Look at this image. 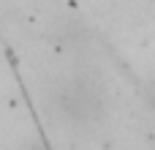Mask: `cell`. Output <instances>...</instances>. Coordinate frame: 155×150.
Returning <instances> with one entry per match:
<instances>
[{
  "label": "cell",
  "instance_id": "6da1fadb",
  "mask_svg": "<svg viewBox=\"0 0 155 150\" xmlns=\"http://www.w3.org/2000/svg\"><path fill=\"white\" fill-rule=\"evenodd\" d=\"M104 109V101H101V93L93 87V85H84V82H76L65 90V98H63V112L71 115L74 120H93L98 118Z\"/></svg>",
  "mask_w": 155,
  "mask_h": 150
}]
</instances>
